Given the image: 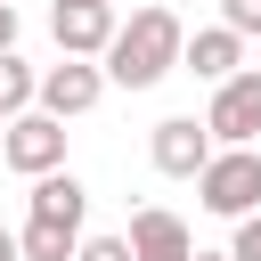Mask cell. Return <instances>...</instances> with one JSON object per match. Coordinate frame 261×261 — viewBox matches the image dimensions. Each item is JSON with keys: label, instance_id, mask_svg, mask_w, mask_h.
Listing matches in <instances>:
<instances>
[{"label": "cell", "instance_id": "e0dca14e", "mask_svg": "<svg viewBox=\"0 0 261 261\" xmlns=\"http://www.w3.org/2000/svg\"><path fill=\"white\" fill-rule=\"evenodd\" d=\"M0 261H24V253H16V228H0Z\"/></svg>", "mask_w": 261, "mask_h": 261}, {"label": "cell", "instance_id": "3957f363", "mask_svg": "<svg viewBox=\"0 0 261 261\" xmlns=\"http://www.w3.org/2000/svg\"><path fill=\"white\" fill-rule=\"evenodd\" d=\"M0 155H8V171H24V179H49V171H65V122L57 114H16L8 130H0Z\"/></svg>", "mask_w": 261, "mask_h": 261}, {"label": "cell", "instance_id": "9c48e42d", "mask_svg": "<svg viewBox=\"0 0 261 261\" xmlns=\"http://www.w3.org/2000/svg\"><path fill=\"white\" fill-rule=\"evenodd\" d=\"M106 41H114V8H106V0L57 8V49H65V57H106Z\"/></svg>", "mask_w": 261, "mask_h": 261}, {"label": "cell", "instance_id": "4fadbf2b", "mask_svg": "<svg viewBox=\"0 0 261 261\" xmlns=\"http://www.w3.org/2000/svg\"><path fill=\"white\" fill-rule=\"evenodd\" d=\"M220 24L245 41V33H261V0H220Z\"/></svg>", "mask_w": 261, "mask_h": 261}, {"label": "cell", "instance_id": "5bb4252c", "mask_svg": "<svg viewBox=\"0 0 261 261\" xmlns=\"http://www.w3.org/2000/svg\"><path fill=\"white\" fill-rule=\"evenodd\" d=\"M73 261H130V237H82Z\"/></svg>", "mask_w": 261, "mask_h": 261}, {"label": "cell", "instance_id": "2e32d148", "mask_svg": "<svg viewBox=\"0 0 261 261\" xmlns=\"http://www.w3.org/2000/svg\"><path fill=\"white\" fill-rule=\"evenodd\" d=\"M8 49H16V8L0 0V57H8Z\"/></svg>", "mask_w": 261, "mask_h": 261}, {"label": "cell", "instance_id": "30bf717a", "mask_svg": "<svg viewBox=\"0 0 261 261\" xmlns=\"http://www.w3.org/2000/svg\"><path fill=\"white\" fill-rule=\"evenodd\" d=\"M82 212H90V188H82L73 171H49V179H33V220L82 228Z\"/></svg>", "mask_w": 261, "mask_h": 261}, {"label": "cell", "instance_id": "6da1fadb", "mask_svg": "<svg viewBox=\"0 0 261 261\" xmlns=\"http://www.w3.org/2000/svg\"><path fill=\"white\" fill-rule=\"evenodd\" d=\"M179 49H188L179 16H171V8H139V16L114 24V41H106V82H122V90H155V82L179 65Z\"/></svg>", "mask_w": 261, "mask_h": 261}, {"label": "cell", "instance_id": "ac0fdd59", "mask_svg": "<svg viewBox=\"0 0 261 261\" xmlns=\"http://www.w3.org/2000/svg\"><path fill=\"white\" fill-rule=\"evenodd\" d=\"M196 261H228V253H196Z\"/></svg>", "mask_w": 261, "mask_h": 261}, {"label": "cell", "instance_id": "52a82bcc", "mask_svg": "<svg viewBox=\"0 0 261 261\" xmlns=\"http://www.w3.org/2000/svg\"><path fill=\"white\" fill-rule=\"evenodd\" d=\"M130 261H196L188 220H179V212H163V204L130 212Z\"/></svg>", "mask_w": 261, "mask_h": 261}, {"label": "cell", "instance_id": "9a60e30c", "mask_svg": "<svg viewBox=\"0 0 261 261\" xmlns=\"http://www.w3.org/2000/svg\"><path fill=\"white\" fill-rule=\"evenodd\" d=\"M228 261H261V212H253V220H237V245H228Z\"/></svg>", "mask_w": 261, "mask_h": 261}, {"label": "cell", "instance_id": "ba28073f", "mask_svg": "<svg viewBox=\"0 0 261 261\" xmlns=\"http://www.w3.org/2000/svg\"><path fill=\"white\" fill-rule=\"evenodd\" d=\"M179 65H188L196 82H212V90H220V82H237V73H245V41H237L228 24H212V33H196V41L179 49Z\"/></svg>", "mask_w": 261, "mask_h": 261}, {"label": "cell", "instance_id": "5b68a950", "mask_svg": "<svg viewBox=\"0 0 261 261\" xmlns=\"http://www.w3.org/2000/svg\"><path fill=\"white\" fill-rule=\"evenodd\" d=\"M147 155H155V171H163V179H196V171L212 163V130H204L196 114H171V122H155Z\"/></svg>", "mask_w": 261, "mask_h": 261}, {"label": "cell", "instance_id": "8992f818", "mask_svg": "<svg viewBox=\"0 0 261 261\" xmlns=\"http://www.w3.org/2000/svg\"><path fill=\"white\" fill-rule=\"evenodd\" d=\"M98 98H106V73H98L90 57H65V65H49V73H41V114H57V122L90 114Z\"/></svg>", "mask_w": 261, "mask_h": 261}, {"label": "cell", "instance_id": "277c9868", "mask_svg": "<svg viewBox=\"0 0 261 261\" xmlns=\"http://www.w3.org/2000/svg\"><path fill=\"white\" fill-rule=\"evenodd\" d=\"M204 130H212L220 147H253V139H261V65H245L237 82H220V90H212Z\"/></svg>", "mask_w": 261, "mask_h": 261}, {"label": "cell", "instance_id": "d6986e66", "mask_svg": "<svg viewBox=\"0 0 261 261\" xmlns=\"http://www.w3.org/2000/svg\"><path fill=\"white\" fill-rule=\"evenodd\" d=\"M57 8H82V0H57Z\"/></svg>", "mask_w": 261, "mask_h": 261}, {"label": "cell", "instance_id": "7a4b0ae2", "mask_svg": "<svg viewBox=\"0 0 261 261\" xmlns=\"http://www.w3.org/2000/svg\"><path fill=\"white\" fill-rule=\"evenodd\" d=\"M196 196H204V212H220V220H253V212H261V155H253V147H220V155L196 171Z\"/></svg>", "mask_w": 261, "mask_h": 261}, {"label": "cell", "instance_id": "8fae6325", "mask_svg": "<svg viewBox=\"0 0 261 261\" xmlns=\"http://www.w3.org/2000/svg\"><path fill=\"white\" fill-rule=\"evenodd\" d=\"M16 253H24V261H73V253H82V228H57V220H24V228H16Z\"/></svg>", "mask_w": 261, "mask_h": 261}, {"label": "cell", "instance_id": "7c38bea8", "mask_svg": "<svg viewBox=\"0 0 261 261\" xmlns=\"http://www.w3.org/2000/svg\"><path fill=\"white\" fill-rule=\"evenodd\" d=\"M33 98H41V82H33V65L8 49L0 57V122H16V114H33Z\"/></svg>", "mask_w": 261, "mask_h": 261}]
</instances>
